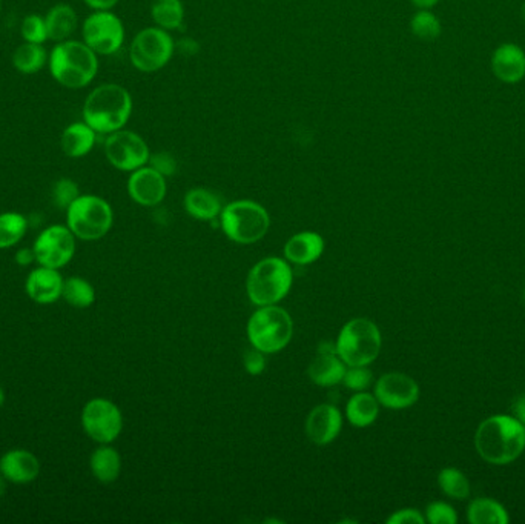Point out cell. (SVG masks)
<instances>
[{
	"label": "cell",
	"instance_id": "cell-34",
	"mask_svg": "<svg viewBox=\"0 0 525 524\" xmlns=\"http://www.w3.org/2000/svg\"><path fill=\"white\" fill-rule=\"evenodd\" d=\"M20 33H22L23 41L43 45V42L48 41L45 18H42L39 14H28L23 19Z\"/></svg>",
	"mask_w": 525,
	"mask_h": 524
},
{
	"label": "cell",
	"instance_id": "cell-24",
	"mask_svg": "<svg viewBox=\"0 0 525 524\" xmlns=\"http://www.w3.org/2000/svg\"><path fill=\"white\" fill-rule=\"evenodd\" d=\"M48 39L52 42L68 41L77 28V14L73 6L59 4L52 6L45 16Z\"/></svg>",
	"mask_w": 525,
	"mask_h": 524
},
{
	"label": "cell",
	"instance_id": "cell-17",
	"mask_svg": "<svg viewBox=\"0 0 525 524\" xmlns=\"http://www.w3.org/2000/svg\"><path fill=\"white\" fill-rule=\"evenodd\" d=\"M63 278L59 270L39 266L29 272L25 282V291L29 299L39 305H52L62 299Z\"/></svg>",
	"mask_w": 525,
	"mask_h": 524
},
{
	"label": "cell",
	"instance_id": "cell-38",
	"mask_svg": "<svg viewBox=\"0 0 525 524\" xmlns=\"http://www.w3.org/2000/svg\"><path fill=\"white\" fill-rule=\"evenodd\" d=\"M148 163L149 167L154 168L155 171L163 174L165 177L174 176L176 171H177V160L168 151H161V153L151 154Z\"/></svg>",
	"mask_w": 525,
	"mask_h": 524
},
{
	"label": "cell",
	"instance_id": "cell-42",
	"mask_svg": "<svg viewBox=\"0 0 525 524\" xmlns=\"http://www.w3.org/2000/svg\"><path fill=\"white\" fill-rule=\"evenodd\" d=\"M14 260L19 266H31L35 262V249L33 248H20L19 249Z\"/></svg>",
	"mask_w": 525,
	"mask_h": 524
},
{
	"label": "cell",
	"instance_id": "cell-36",
	"mask_svg": "<svg viewBox=\"0 0 525 524\" xmlns=\"http://www.w3.org/2000/svg\"><path fill=\"white\" fill-rule=\"evenodd\" d=\"M372 381H373V374L367 366H348L341 383L350 391L361 392L369 389Z\"/></svg>",
	"mask_w": 525,
	"mask_h": 524
},
{
	"label": "cell",
	"instance_id": "cell-43",
	"mask_svg": "<svg viewBox=\"0 0 525 524\" xmlns=\"http://www.w3.org/2000/svg\"><path fill=\"white\" fill-rule=\"evenodd\" d=\"M94 12H111L119 0H83Z\"/></svg>",
	"mask_w": 525,
	"mask_h": 524
},
{
	"label": "cell",
	"instance_id": "cell-11",
	"mask_svg": "<svg viewBox=\"0 0 525 524\" xmlns=\"http://www.w3.org/2000/svg\"><path fill=\"white\" fill-rule=\"evenodd\" d=\"M82 426L94 442L111 444L121 434L123 415L108 398H92L82 411Z\"/></svg>",
	"mask_w": 525,
	"mask_h": 524
},
{
	"label": "cell",
	"instance_id": "cell-19",
	"mask_svg": "<svg viewBox=\"0 0 525 524\" xmlns=\"http://www.w3.org/2000/svg\"><path fill=\"white\" fill-rule=\"evenodd\" d=\"M491 68L504 83H518L525 77V52L514 43L498 46L491 58Z\"/></svg>",
	"mask_w": 525,
	"mask_h": 524
},
{
	"label": "cell",
	"instance_id": "cell-33",
	"mask_svg": "<svg viewBox=\"0 0 525 524\" xmlns=\"http://www.w3.org/2000/svg\"><path fill=\"white\" fill-rule=\"evenodd\" d=\"M411 33L421 41H435L441 35L440 19L428 10L418 12L411 20Z\"/></svg>",
	"mask_w": 525,
	"mask_h": 524
},
{
	"label": "cell",
	"instance_id": "cell-12",
	"mask_svg": "<svg viewBox=\"0 0 525 524\" xmlns=\"http://www.w3.org/2000/svg\"><path fill=\"white\" fill-rule=\"evenodd\" d=\"M105 156L115 169L132 173L148 165L151 151L140 134L123 128L108 134L105 140Z\"/></svg>",
	"mask_w": 525,
	"mask_h": 524
},
{
	"label": "cell",
	"instance_id": "cell-44",
	"mask_svg": "<svg viewBox=\"0 0 525 524\" xmlns=\"http://www.w3.org/2000/svg\"><path fill=\"white\" fill-rule=\"evenodd\" d=\"M512 412H513L514 418L520 421L525 429V394H522V395H520V397L514 400L513 406H512Z\"/></svg>",
	"mask_w": 525,
	"mask_h": 524
},
{
	"label": "cell",
	"instance_id": "cell-7",
	"mask_svg": "<svg viewBox=\"0 0 525 524\" xmlns=\"http://www.w3.org/2000/svg\"><path fill=\"white\" fill-rule=\"evenodd\" d=\"M220 223L226 237L239 245H252L268 234L270 217L257 202L237 200L223 207Z\"/></svg>",
	"mask_w": 525,
	"mask_h": 524
},
{
	"label": "cell",
	"instance_id": "cell-9",
	"mask_svg": "<svg viewBox=\"0 0 525 524\" xmlns=\"http://www.w3.org/2000/svg\"><path fill=\"white\" fill-rule=\"evenodd\" d=\"M176 52V42L169 31L149 27L136 35L129 46V59L134 68L142 73H155L169 64Z\"/></svg>",
	"mask_w": 525,
	"mask_h": 524
},
{
	"label": "cell",
	"instance_id": "cell-25",
	"mask_svg": "<svg viewBox=\"0 0 525 524\" xmlns=\"http://www.w3.org/2000/svg\"><path fill=\"white\" fill-rule=\"evenodd\" d=\"M380 415L377 397L369 392H357L346 406V417L355 427H367L375 423Z\"/></svg>",
	"mask_w": 525,
	"mask_h": 524
},
{
	"label": "cell",
	"instance_id": "cell-6",
	"mask_svg": "<svg viewBox=\"0 0 525 524\" xmlns=\"http://www.w3.org/2000/svg\"><path fill=\"white\" fill-rule=\"evenodd\" d=\"M338 357L348 366H369L381 351V332L369 318H352L337 339Z\"/></svg>",
	"mask_w": 525,
	"mask_h": 524
},
{
	"label": "cell",
	"instance_id": "cell-30",
	"mask_svg": "<svg viewBox=\"0 0 525 524\" xmlns=\"http://www.w3.org/2000/svg\"><path fill=\"white\" fill-rule=\"evenodd\" d=\"M62 299L73 308L85 309L94 305L96 289L83 277H69L63 282Z\"/></svg>",
	"mask_w": 525,
	"mask_h": 524
},
{
	"label": "cell",
	"instance_id": "cell-16",
	"mask_svg": "<svg viewBox=\"0 0 525 524\" xmlns=\"http://www.w3.org/2000/svg\"><path fill=\"white\" fill-rule=\"evenodd\" d=\"M343 427V417L337 406L318 404L310 411L306 420V435L312 443L325 446L337 440Z\"/></svg>",
	"mask_w": 525,
	"mask_h": 524
},
{
	"label": "cell",
	"instance_id": "cell-48",
	"mask_svg": "<svg viewBox=\"0 0 525 524\" xmlns=\"http://www.w3.org/2000/svg\"><path fill=\"white\" fill-rule=\"evenodd\" d=\"M522 16H524V19H525V4H524V6H522Z\"/></svg>",
	"mask_w": 525,
	"mask_h": 524
},
{
	"label": "cell",
	"instance_id": "cell-26",
	"mask_svg": "<svg viewBox=\"0 0 525 524\" xmlns=\"http://www.w3.org/2000/svg\"><path fill=\"white\" fill-rule=\"evenodd\" d=\"M91 473L100 483L109 484L119 479L121 471V454L109 444H102L90 458Z\"/></svg>",
	"mask_w": 525,
	"mask_h": 524
},
{
	"label": "cell",
	"instance_id": "cell-37",
	"mask_svg": "<svg viewBox=\"0 0 525 524\" xmlns=\"http://www.w3.org/2000/svg\"><path fill=\"white\" fill-rule=\"evenodd\" d=\"M426 521L432 524H457V511L444 502H434L426 509Z\"/></svg>",
	"mask_w": 525,
	"mask_h": 524
},
{
	"label": "cell",
	"instance_id": "cell-2",
	"mask_svg": "<svg viewBox=\"0 0 525 524\" xmlns=\"http://www.w3.org/2000/svg\"><path fill=\"white\" fill-rule=\"evenodd\" d=\"M132 114L129 91L117 83H103L94 88L83 105V121L98 134L123 129Z\"/></svg>",
	"mask_w": 525,
	"mask_h": 524
},
{
	"label": "cell",
	"instance_id": "cell-40",
	"mask_svg": "<svg viewBox=\"0 0 525 524\" xmlns=\"http://www.w3.org/2000/svg\"><path fill=\"white\" fill-rule=\"evenodd\" d=\"M388 524H424L426 517L418 509H401L388 519Z\"/></svg>",
	"mask_w": 525,
	"mask_h": 524
},
{
	"label": "cell",
	"instance_id": "cell-29",
	"mask_svg": "<svg viewBox=\"0 0 525 524\" xmlns=\"http://www.w3.org/2000/svg\"><path fill=\"white\" fill-rule=\"evenodd\" d=\"M48 58L50 56L43 45L25 42L12 54V65L22 74H35L45 66Z\"/></svg>",
	"mask_w": 525,
	"mask_h": 524
},
{
	"label": "cell",
	"instance_id": "cell-28",
	"mask_svg": "<svg viewBox=\"0 0 525 524\" xmlns=\"http://www.w3.org/2000/svg\"><path fill=\"white\" fill-rule=\"evenodd\" d=\"M151 18L155 27L165 31L182 28L184 22V6L182 0H153Z\"/></svg>",
	"mask_w": 525,
	"mask_h": 524
},
{
	"label": "cell",
	"instance_id": "cell-14",
	"mask_svg": "<svg viewBox=\"0 0 525 524\" xmlns=\"http://www.w3.org/2000/svg\"><path fill=\"white\" fill-rule=\"evenodd\" d=\"M373 395L380 406L388 410H407L417 403L419 387L417 381L403 372H388L378 379Z\"/></svg>",
	"mask_w": 525,
	"mask_h": 524
},
{
	"label": "cell",
	"instance_id": "cell-8",
	"mask_svg": "<svg viewBox=\"0 0 525 524\" xmlns=\"http://www.w3.org/2000/svg\"><path fill=\"white\" fill-rule=\"evenodd\" d=\"M113 223V207L102 197L92 194L79 196L67 209V226L75 239L85 242H94L106 236Z\"/></svg>",
	"mask_w": 525,
	"mask_h": 524
},
{
	"label": "cell",
	"instance_id": "cell-22",
	"mask_svg": "<svg viewBox=\"0 0 525 524\" xmlns=\"http://www.w3.org/2000/svg\"><path fill=\"white\" fill-rule=\"evenodd\" d=\"M98 140V133L85 121H75L68 128H65L60 146L67 156L71 159H81L91 153Z\"/></svg>",
	"mask_w": 525,
	"mask_h": 524
},
{
	"label": "cell",
	"instance_id": "cell-13",
	"mask_svg": "<svg viewBox=\"0 0 525 524\" xmlns=\"http://www.w3.org/2000/svg\"><path fill=\"white\" fill-rule=\"evenodd\" d=\"M33 249L39 265L62 270L74 257L75 236L68 226H48L35 239Z\"/></svg>",
	"mask_w": 525,
	"mask_h": 524
},
{
	"label": "cell",
	"instance_id": "cell-1",
	"mask_svg": "<svg viewBox=\"0 0 525 524\" xmlns=\"http://www.w3.org/2000/svg\"><path fill=\"white\" fill-rule=\"evenodd\" d=\"M481 458L504 466L518 460L525 450V429L513 415H493L481 423L474 435Z\"/></svg>",
	"mask_w": 525,
	"mask_h": 524
},
{
	"label": "cell",
	"instance_id": "cell-45",
	"mask_svg": "<svg viewBox=\"0 0 525 524\" xmlns=\"http://www.w3.org/2000/svg\"><path fill=\"white\" fill-rule=\"evenodd\" d=\"M413 5L418 6L419 10H430L434 8L440 0H411Z\"/></svg>",
	"mask_w": 525,
	"mask_h": 524
},
{
	"label": "cell",
	"instance_id": "cell-47",
	"mask_svg": "<svg viewBox=\"0 0 525 524\" xmlns=\"http://www.w3.org/2000/svg\"><path fill=\"white\" fill-rule=\"evenodd\" d=\"M4 403H5V392L0 387V408L4 406Z\"/></svg>",
	"mask_w": 525,
	"mask_h": 524
},
{
	"label": "cell",
	"instance_id": "cell-15",
	"mask_svg": "<svg viewBox=\"0 0 525 524\" xmlns=\"http://www.w3.org/2000/svg\"><path fill=\"white\" fill-rule=\"evenodd\" d=\"M168 192V184L163 174L155 171L154 168H138L132 171L128 179V194L134 202L142 207H155L163 202Z\"/></svg>",
	"mask_w": 525,
	"mask_h": 524
},
{
	"label": "cell",
	"instance_id": "cell-23",
	"mask_svg": "<svg viewBox=\"0 0 525 524\" xmlns=\"http://www.w3.org/2000/svg\"><path fill=\"white\" fill-rule=\"evenodd\" d=\"M183 205L191 217L201 222L217 219L223 209L222 200L218 199L217 194L206 188H194L188 191Z\"/></svg>",
	"mask_w": 525,
	"mask_h": 524
},
{
	"label": "cell",
	"instance_id": "cell-3",
	"mask_svg": "<svg viewBox=\"0 0 525 524\" xmlns=\"http://www.w3.org/2000/svg\"><path fill=\"white\" fill-rule=\"evenodd\" d=\"M54 81L69 90H81L98 75V54L85 42H59L48 58Z\"/></svg>",
	"mask_w": 525,
	"mask_h": 524
},
{
	"label": "cell",
	"instance_id": "cell-27",
	"mask_svg": "<svg viewBox=\"0 0 525 524\" xmlns=\"http://www.w3.org/2000/svg\"><path fill=\"white\" fill-rule=\"evenodd\" d=\"M467 519L472 524H507L510 521L505 507L497 500L485 497L470 503Z\"/></svg>",
	"mask_w": 525,
	"mask_h": 524
},
{
	"label": "cell",
	"instance_id": "cell-39",
	"mask_svg": "<svg viewBox=\"0 0 525 524\" xmlns=\"http://www.w3.org/2000/svg\"><path fill=\"white\" fill-rule=\"evenodd\" d=\"M243 364H245L246 372L251 375L262 374L264 368H266V358L262 351H258L255 348L247 349L243 357Z\"/></svg>",
	"mask_w": 525,
	"mask_h": 524
},
{
	"label": "cell",
	"instance_id": "cell-21",
	"mask_svg": "<svg viewBox=\"0 0 525 524\" xmlns=\"http://www.w3.org/2000/svg\"><path fill=\"white\" fill-rule=\"evenodd\" d=\"M348 364L338 357L337 352H317V357L309 364L308 375L315 385L332 387L341 383Z\"/></svg>",
	"mask_w": 525,
	"mask_h": 524
},
{
	"label": "cell",
	"instance_id": "cell-5",
	"mask_svg": "<svg viewBox=\"0 0 525 524\" xmlns=\"http://www.w3.org/2000/svg\"><path fill=\"white\" fill-rule=\"evenodd\" d=\"M294 323L289 312L277 305L260 306L247 322V339L262 354H275L289 345Z\"/></svg>",
	"mask_w": 525,
	"mask_h": 524
},
{
	"label": "cell",
	"instance_id": "cell-35",
	"mask_svg": "<svg viewBox=\"0 0 525 524\" xmlns=\"http://www.w3.org/2000/svg\"><path fill=\"white\" fill-rule=\"evenodd\" d=\"M81 196L79 184L74 180L60 179L52 186V202L59 209H68L69 205Z\"/></svg>",
	"mask_w": 525,
	"mask_h": 524
},
{
	"label": "cell",
	"instance_id": "cell-46",
	"mask_svg": "<svg viewBox=\"0 0 525 524\" xmlns=\"http://www.w3.org/2000/svg\"><path fill=\"white\" fill-rule=\"evenodd\" d=\"M6 492V479L0 473V497H4Z\"/></svg>",
	"mask_w": 525,
	"mask_h": 524
},
{
	"label": "cell",
	"instance_id": "cell-31",
	"mask_svg": "<svg viewBox=\"0 0 525 524\" xmlns=\"http://www.w3.org/2000/svg\"><path fill=\"white\" fill-rule=\"evenodd\" d=\"M28 230V220L20 213L0 214V249L16 246Z\"/></svg>",
	"mask_w": 525,
	"mask_h": 524
},
{
	"label": "cell",
	"instance_id": "cell-41",
	"mask_svg": "<svg viewBox=\"0 0 525 524\" xmlns=\"http://www.w3.org/2000/svg\"><path fill=\"white\" fill-rule=\"evenodd\" d=\"M176 48H177L178 52L183 54V56H195L199 50H200V43L199 42L194 41L192 37H183L180 41L176 43Z\"/></svg>",
	"mask_w": 525,
	"mask_h": 524
},
{
	"label": "cell",
	"instance_id": "cell-18",
	"mask_svg": "<svg viewBox=\"0 0 525 524\" xmlns=\"http://www.w3.org/2000/svg\"><path fill=\"white\" fill-rule=\"evenodd\" d=\"M0 473L10 483H31L41 473V461L27 450H8L0 457Z\"/></svg>",
	"mask_w": 525,
	"mask_h": 524
},
{
	"label": "cell",
	"instance_id": "cell-10",
	"mask_svg": "<svg viewBox=\"0 0 525 524\" xmlns=\"http://www.w3.org/2000/svg\"><path fill=\"white\" fill-rule=\"evenodd\" d=\"M86 45L98 56H111L121 50L125 42V27L113 12H94L82 25Z\"/></svg>",
	"mask_w": 525,
	"mask_h": 524
},
{
	"label": "cell",
	"instance_id": "cell-32",
	"mask_svg": "<svg viewBox=\"0 0 525 524\" xmlns=\"http://www.w3.org/2000/svg\"><path fill=\"white\" fill-rule=\"evenodd\" d=\"M440 489L445 496L455 500H466L470 496V483L467 477L457 467H445L438 475Z\"/></svg>",
	"mask_w": 525,
	"mask_h": 524
},
{
	"label": "cell",
	"instance_id": "cell-4",
	"mask_svg": "<svg viewBox=\"0 0 525 524\" xmlns=\"http://www.w3.org/2000/svg\"><path fill=\"white\" fill-rule=\"evenodd\" d=\"M294 282L291 266L278 257H268L252 268L246 280L247 297L254 305H277L289 294Z\"/></svg>",
	"mask_w": 525,
	"mask_h": 524
},
{
	"label": "cell",
	"instance_id": "cell-20",
	"mask_svg": "<svg viewBox=\"0 0 525 524\" xmlns=\"http://www.w3.org/2000/svg\"><path fill=\"white\" fill-rule=\"evenodd\" d=\"M323 253L325 239L312 231L298 232L285 245L286 260L294 265H310L320 259Z\"/></svg>",
	"mask_w": 525,
	"mask_h": 524
}]
</instances>
